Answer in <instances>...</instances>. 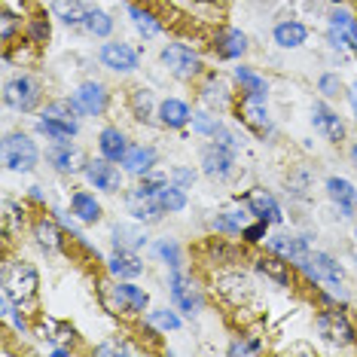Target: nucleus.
<instances>
[{
    "instance_id": "1",
    "label": "nucleus",
    "mask_w": 357,
    "mask_h": 357,
    "mask_svg": "<svg viewBox=\"0 0 357 357\" xmlns=\"http://www.w3.org/2000/svg\"><path fill=\"white\" fill-rule=\"evenodd\" d=\"M98 299L104 305V312L110 314H141L147 308V294L135 284H110L104 281L98 287Z\"/></svg>"
},
{
    "instance_id": "2",
    "label": "nucleus",
    "mask_w": 357,
    "mask_h": 357,
    "mask_svg": "<svg viewBox=\"0 0 357 357\" xmlns=\"http://www.w3.org/2000/svg\"><path fill=\"white\" fill-rule=\"evenodd\" d=\"M37 287H40V275L31 263H15L10 272L3 275V294L13 299L15 305H28L37 299Z\"/></svg>"
},
{
    "instance_id": "3",
    "label": "nucleus",
    "mask_w": 357,
    "mask_h": 357,
    "mask_svg": "<svg viewBox=\"0 0 357 357\" xmlns=\"http://www.w3.org/2000/svg\"><path fill=\"white\" fill-rule=\"evenodd\" d=\"M0 153H3V165L10 168V172H34L37 162H40L37 144L31 141L28 135H22V132H10V135H6Z\"/></svg>"
},
{
    "instance_id": "4",
    "label": "nucleus",
    "mask_w": 357,
    "mask_h": 357,
    "mask_svg": "<svg viewBox=\"0 0 357 357\" xmlns=\"http://www.w3.org/2000/svg\"><path fill=\"white\" fill-rule=\"evenodd\" d=\"M40 98H43V89H40V83L34 77L22 74V77H15L3 86V101L19 113H31L40 104Z\"/></svg>"
},
{
    "instance_id": "5",
    "label": "nucleus",
    "mask_w": 357,
    "mask_h": 357,
    "mask_svg": "<svg viewBox=\"0 0 357 357\" xmlns=\"http://www.w3.org/2000/svg\"><path fill=\"white\" fill-rule=\"evenodd\" d=\"M162 64L168 68V74L177 79H196L202 74V59L192 50H186L183 43H172L162 50Z\"/></svg>"
},
{
    "instance_id": "6",
    "label": "nucleus",
    "mask_w": 357,
    "mask_h": 357,
    "mask_svg": "<svg viewBox=\"0 0 357 357\" xmlns=\"http://www.w3.org/2000/svg\"><path fill=\"white\" fill-rule=\"evenodd\" d=\"M318 330H321V336L333 345H354L357 342V333L351 327V321H348V314L336 312V308L318 314Z\"/></svg>"
},
{
    "instance_id": "7",
    "label": "nucleus",
    "mask_w": 357,
    "mask_h": 357,
    "mask_svg": "<svg viewBox=\"0 0 357 357\" xmlns=\"http://www.w3.org/2000/svg\"><path fill=\"white\" fill-rule=\"evenodd\" d=\"M46 159H50V165L55 168L59 174H79L86 172V153L74 147L70 141H55L50 150H46Z\"/></svg>"
},
{
    "instance_id": "8",
    "label": "nucleus",
    "mask_w": 357,
    "mask_h": 357,
    "mask_svg": "<svg viewBox=\"0 0 357 357\" xmlns=\"http://www.w3.org/2000/svg\"><path fill=\"white\" fill-rule=\"evenodd\" d=\"M126 205H128V214H132L135 220H141V223H156V220H162V214H165V208L159 205L156 192L144 190L141 183H137L135 190L126 196Z\"/></svg>"
},
{
    "instance_id": "9",
    "label": "nucleus",
    "mask_w": 357,
    "mask_h": 357,
    "mask_svg": "<svg viewBox=\"0 0 357 357\" xmlns=\"http://www.w3.org/2000/svg\"><path fill=\"white\" fill-rule=\"evenodd\" d=\"M86 181L95 186V190H104V192H119L123 190V174H119V168L113 165L110 159H89L86 162Z\"/></svg>"
},
{
    "instance_id": "10",
    "label": "nucleus",
    "mask_w": 357,
    "mask_h": 357,
    "mask_svg": "<svg viewBox=\"0 0 357 357\" xmlns=\"http://www.w3.org/2000/svg\"><path fill=\"white\" fill-rule=\"evenodd\" d=\"M330 43L339 52L342 50L357 52V19L348 10H336L330 15Z\"/></svg>"
},
{
    "instance_id": "11",
    "label": "nucleus",
    "mask_w": 357,
    "mask_h": 357,
    "mask_svg": "<svg viewBox=\"0 0 357 357\" xmlns=\"http://www.w3.org/2000/svg\"><path fill=\"white\" fill-rule=\"evenodd\" d=\"M238 119L245 123L248 128H254L257 135H269V110H266V98H259V95H250L245 92V98L238 104Z\"/></svg>"
},
{
    "instance_id": "12",
    "label": "nucleus",
    "mask_w": 357,
    "mask_h": 357,
    "mask_svg": "<svg viewBox=\"0 0 357 357\" xmlns=\"http://www.w3.org/2000/svg\"><path fill=\"white\" fill-rule=\"evenodd\" d=\"M232 165H235V150L223 147L220 141L208 144V147L202 150V168H205V174H211V177H226V174L232 172Z\"/></svg>"
},
{
    "instance_id": "13",
    "label": "nucleus",
    "mask_w": 357,
    "mask_h": 357,
    "mask_svg": "<svg viewBox=\"0 0 357 357\" xmlns=\"http://www.w3.org/2000/svg\"><path fill=\"white\" fill-rule=\"evenodd\" d=\"M172 296H174V303L181 312L186 314H196L199 308H202V296H199V290H196V284H192L181 269H174L172 272Z\"/></svg>"
},
{
    "instance_id": "14",
    "label": "nucleus",
    "mask_w": 357,
    "mask_h": 357,
    "mask_svg": "<svg viewBox=\"0 0 357 357\" xmlns=\"http://www.w3.org/2000/svg\"><path fill=\"white\" fill-rule=\"evenodd\" d=\"M245 205L248 211L257 217V220H266V223H281L284 220V214H281V208H278V202H275L272 192H266V190H250L248 196H245Z\"/></svg>"
},
{
    "instance_id": "15",
    "label": "nucleus",
    "mask_w": 357,
    "mask_h": 357,
    "mask_svg": "<svg viewBox=\"0 0 357 357\" xmlns=\"http://www.w3.org/2000/svg\"><path fill=\"white\" fill-rule=\"evenodd\" d=\"M101 61H104V68L116 70V74H132L137 68V52L128 43H104Z\"/></svg>"
},
{
    "instance_id": "16",
    "label": "nucleus",
    "mask_w": 357,
    "mask_h": 357,
    "mask_svg": "<svg viewBox=\"0 0 357 357\" xmlns=\"http://www.w3.org/2000/svg\"><path fill=\"white\" fill-rule=\"evenodd\" d=\"M217 294L223 299H229L232 305H241L250 299V294H254V284H250L248 275L229 272V275H220V278H217Z\"/></svg>"
},
{
    "instance_id": "17",
    "label": "nucleus",
    "mask_w": 357,
    "mask_h": 357,
    "mask_svg": "<svg viewBox=\"0 0 357 357\" xmlns=\"http://www.w3.org/2000/svg\"><path fill=\"white\" fill-rule=\"evenodd\" d=\"M303 269L312 275L314 281H324V284H342V266H339L330 254H312Z\"/></svg>"
},
{
    "instance_id": "18",
    "label": "nucleus",
    "mask_w": 357,
    "mask_h": 357,
    "mask_svg": "<svg viewBox=\"0 0 357 357\" xmlns=\"http://www.w3.org/2000/svg\"><path fill=\"white\" fill-rule=\"evenodd\" d=\"M77 107L86 113V116H101L104 107H107V92H104L101 83H83L74 95Z\"/></svg>"
},
{
    "instance_id": "19",
    "label": "nucleus",
    "mask_w": 357,
    "mask_h": 357,
    "mask_svg": "<svg viewBox=\"0 0 357 357\" xmlns=\"http://www.w3.org/2000/svg\"><path fill=\"white\" fill-rule=\"evenodd\" d=\"M312 123L314 128L327 137V141H342L345 137V126H342V119H339V113H333L327 104H314L312 107Z\"/></svg>"
},
{
    "instance_id": "20",
    "label": "nucleus",
    "mask_w": 357,
    "mask_h": 357,
    "mask_svg": "<svg viewBox=\"0 0 357 357\" xmlns=\"http://www.w3.org/2000/svg\"><path fill=\"white\" fill-rule=\"evenodd\" d=\"M77 113H83L77 107V101H68V98H59V101H52V104H46V110H43V119H52V123H59L64 126L68 132H79V119H77Z\"/></svg>"
},
{
    "instance_id": "21",
    "label": "nucleus",
    "mask_w": 357,
    "mask_h": 357,
    "mask_svg": "<svg viewBox=\"0 0 357 357\" xmlns=\"http://www.w3.org/2000/svg\"><path fill=\"white\" fill-rule=\"evenodd\" d=\"M327 196L336 202L339 211H342L345 217H354V211H357V190H354V183L342 181V177H330V181H327Z\"/></svg>"
},
{
    "instance_id": "22",
    "label": "nucleus",
    "mask_w": 357,
    "mask_h": 357,
    "mask_svg": "<svg viewBox=\"0 0 357 357\" xmlns=\"http://www.w3.org/2000/svg\"><path fill=\"white\" fill-rule=\"evenodd\" d=\"M269 248L275 250L278 257H284L287 263H296V266H305L308 263V245L303 238H287V235H275V238L269 241Z\"/></svg>"
},
{
    "instance_id": "23",
    "label": "nucleus",
    "mask_w": 357,
    "mask_h": 357,
    "mask_svg": "<svg viewBox=\"0 0 357 357\" xmlns=\"http://www.w3.org/2000/svg\"><path fill=\"white\" fill-rule=\"evenodd\" d=\"M123 165H126L128 174L144 177L147 172H153V168H156V150H153V147H144V144H135V147H128Z\"/></svg>"
},
{
    "instance_id": "24",
    "label": "nucleus",
    "mask_w": 357,
    "mask_h": 357,
    "mask_svg": "<svg viewBox=\"0 0 357 357\" xmlns=\"http://www.w3.org/2000/svg\"><path fill=\"white\" fill-rule=\"evenodd\" d=\"M98 147H101V156L110 159V162H123L126 153H128V141L126 135L119 132L116 126H107L104 132L98 135Z\"/></svg>"
},
{
    "instance_id": "25",
    "label": "nucleus",
    "mask_w": 357,
    "mask_h": 357,
    "mask_svg": "<svg viewBox=\"0 0 357 357\" xmlns=\"http://www.w3.org/2000/svg\"><path fill=\"white\" fill-rule=\"evenodd\" d=\"M107 269L113 278H137L144 272V263L135 250H116L110 259H107Z\"/></svg>"
},
{
    "instance_id": "26",
    "label": "nucleus",
    "mask_w": 357,
    "mask_h": 357,
    "mask_svg": "<svg viewBox=\"0 0 357 357\" xmlns=\"http://www.w3.org/2000/svg\"><path fill=\"white\" fill-rule=\"evenodd\" d=\"M192 119V110L186 101H177V98H168L159 104V123L168 126V128H183L186 123Z\"/></svg>"
},
{
    "instance_id": "27",
    "label": "nucleus",
    "mask_w": 357,
    "mask_h": 357,
    "mask_svg": "<svg viewBox=\"0 0 357 357\" xmlns=\"http://www.w3.org/2000/svg\"><path fill=\"white\" fill-rule=\"evenodd\" d=\"M214 46H217V52H220L223 59H238V55L248 52V37L241 34L238 28H223L220 34H217Z\"/></svg>"
},
{
    "instance_id": "28",
    "label": "nucleus",
    "mask_w": 357,
    "mask_h": 357,
    "mask_svg": "<svg viewBox=\"0 0 357 357\" xmlns=\"http://www.w3.org/2000/svg\"><path fill=\"white\" fill-rule=\"evenodd\" d=\"M52 13L64 25H86V15L92 13V6L86 0H52Z\"/></svg>"
},
{
    "instance_id": "29",
    "label": "nucleus",
    "mask_w": 357,
    "mask_h": 357,
    "mask_svg": "<svg viewBox=\"0 0 357 357\" xmlns=\"http://www.w3.org/2000/svg\"><path fill=\"white\" fill-rule=\"evenodd\" d=\"M257 269L266 275V278H272L275 284H281V287H287L290 284V269H287V259L278 257V254H263L257 259Z\"/></svg>"
},
{
    "instance_id": "30",
    "label": "nucleus",
    "mask_w": 357,
    "mask_h": 357,
    "mask_svg": "<svg viewBox=\"0 0 357 357\" xmlns=\"http://www.w3.org/2000/svg\"><path fill=\"white\" fill-rule=\"evenodd\" d=\"M308 37V31L303 22H281V25H275V43L281 46V50H296V46H303Z\"/></svg>"
},
{
    "instance_id": "31",
    "label": "nucleus",
    "mask_w": 357,
    "mask_h": 357,
    "mask_svg": "<svg viewBox=\"0 0 357 357\" xmlns=\"http://www.w3.org/2000/svg\"><path fill=\"white\" fill-rule=\"evenodd\" d=\"M70 211L77 214V220L83 223H98L101 220V205L95 202L92 192H74V199H70Z\"/></svg>"
},
{
    "instance_id": "32",
    "label": "nucleus",
    "mask_w": 357,
    "mask_h": 357,
    "mask_svg": "<svg viewBox=\"0 0 357 357\" xmlns=\"http://www.w3.org/2000/svg\"><path fill=\"white\" fill-rule=\"evenodd\" d=\"M156 199H159V205L165 208V214H177V211L186 208V192H183V186H177V183H162L156 190Z\"/></svg>"
},
{
    "instance_id": "33",
    "label": "nucleus",
    "mask_w": 357,
    "mask_h": 357,
    "mask_svg": "<svg viewBox=\"0 0 357 357\" xmlns=\"http://www.w3.org/2000/svg\"><path fill=\"white\" fill-rule=\"evenodd\" d=\"M147 241V232L137 229V226H113V245L116 250H137Z\"/></svg>"
},
{
    "instance_id": "34",
    "label": "nucleus",
    "mask_w": 357,
    "mask_h": 357,
    "mask_svg": "<svg viewBox=\"0 0 357 357\" xmlns=\"http://www.w3.org/2000/svg\"><path fill=\"white\" fill-rule=\"evenodd\" d=\"M34 235H37V245L43 250H59L61 248V232L52 220H37Z\"/></svg>"
},
{
    "instance_id": "35",
    "label": "nucleus",
    "mask_w": 357,
    "mask_h": 357,
    "mask_svg": "<svg viewBox=\"0 0 357 357\" xmlns=\"http://www.w3.org/2000/svg\"><path fill=\"white\" fill-rule=\"evenodd\" d=\"M128 13H132V22H135V28L144 34V40H153V37H156L159 31H162V25L156 22V15H153L150 10H141V6H132V10H128Z\"/></svg>"
},
{
    "instance_id": "36",
    "label": "nucleus",
    "mask_w": 357,
    "mask_h": 357,
    "mask_svg": "<svg viewBox=\"0 0 357 357\" xmlns=\"http://www.w3.org/2000/svg\"><path fill=\"white\" fill-rule=\"evenodd\" d=\"M235 79H238V83L245 86V92H250V95H259V98L269 95V83H266L263 77H257L250 68H238L235 70Z\"/></svg>"
},
{
    "instance_id": "37",
    "label": "nucleus",
    "mask_w": 357,
    "mask_h": 357,
    "mask_svg": "<svg viewBox=\"0 0 357 357\" xmlns=\"http://www.w3.org/2000/svg\"><path fill=\"white\" fill-rule=\"evenodd\" d=\"M86 31L89 34H95V37H107L113 31V19L104 10H92L86 15Z\"/></svg>"
},
{
    "instance_id": "38",
    "label": "nucleus",
    "mask_w": 357,
    "mask_h": 357,
    "mask_svg": "<svg viewBox=\"0 0 357 357\" xmlns=\"http://www.w3.org/2000/svg\"><path fill=\"white\" fill-rule=\"evenodd\" d=\"M214 226L220 232H229V235H235V232H241L248 226V217L245 214H238V211H226V214H220L214 220Z\"/></svg>"
},
{
    "instance_id": "39",
    "label": "nucleus",
    "mask_w": 357,
    "mask_h": 357,
    "mask_svg": "<svg viewBox=\"0 0 357 357\" xmlns=\"http://www.w3.org/2000/svg\"><path fill=\"white\" fill-rule=\"evenodd\" d=\"M132 110L137 119H147L153 113V95L147 92V89H135L132 92Z\"/></svg>"
},
{
    "instance_id": "40",
    "label": "nucleus",
    "mask_w": 357,
    "mask_h": 357,
    "mask_svg": "<svg viewBox=\"0 0 357 357\" xmlns=\"http://www.w3.org/2000/svg\"><path fill=\"white\" fill-rule=\"evenodd\" d=\"M150 327L156 330H177L181 327V318H177L174 312H168V308H159V312H150Z\"/></svg>"
},
{
    "instance_id": "41",
    "label": "nucleus",
    "mask_w": 357,
    "mask_h": 357,
    "mask_svg": "<svg viewBox=\"0 0 357 357\" xmlns=\"http://www.w3.org/2000/svg\"><path fill=\"white\" fill-rule=\"evenodd\" d=\"M202 101H205L211 110H223L226 101H229V95H226V89H223L220 83H217V89H214V86H205V89H202Z\"/></svg>"
},
{
    "instance_id": "42",
    "label": "nucleus",
    "mask_w": 357,
    "mask_h": 357,
    "mask_svg": "<svg viewBox=\"0 0 357 357\" xmlns=\"http://www.w3.org/2000/svg\"><path fill=\"white\" fill-rule=\"evenodd\" d=\"M192 128L202 135H211L217 137V132H220V123H217V116H211V113H192Z\"/></svg>"
},
{
    "instance_id": "43",
    "label": "nucleus",
    "mask_w": 357,
    "mask_h": 357,
    "mask_svg": "<svg viewBox=\"0 0 357 357\" xmlns=\"http://www.w3.org/2000/svg\"><path fill=\"white\" fill-rule=\"evenodd\" d=\"M156 254L165 259V263L172 266V269H181L183 259H181V248H177L174 241H168V238H165V241H159V245H156Z\"/></svg>"
},
{
    "instance_id": "44",
    "label": "nucleus",
    "mask_w": 357,
    "mask_h": 357,
    "mask_svg": "<svg viewBox=\"0 0 357 357\" xmlns=\"http://www.w3.org/2000/svg\"><path fill=\"white\" fill-rule=\"evenodd\" d=\"M37 128H40L43 135H50L52 141H70V137H74V132H68V128L59 126V123H52V119H40Z\"/></svg>"
},
{
    "instance_id": "45",
    "label": "nucleus",
    "mask_w": 357,
    "mask_h": 357,
    "mask_svg": "<svg viewBox=\"0 0 357 357\" xmlns=\"http://www.w3.org/2000/svg\"><path fill=\"white\" fill-rule=\"evenodd\" d=\"M318 89L324 95H327V98H336L339 92H342V79H339L336 74H324L321 79H318Z\"/></svg>"
},
{
    "instance_id": "46",
    "label": "nucleus",
    "mask_w": 357,
    "mask_h": 357,
    "mask_svg": "<svg viewBox=\"0 0 357 357\" xmlns=\"http://www.w3.org/2000/svg\"><path fill=\"white\" fill-rule=\"evenodd\" d=\"M266 220H259V223H254V226H245V229H241V235H245V241L248 245H259V241L266 238Z\"/></svg>"
},
{
    "instance_id": "47",
    "label": "nucleus",
    "mask_w": 357,
    "mask_h": 357,
    "mask_svg": "<svg viewBox=\"0 0 357 357\" xmlns=\"http://www.w3.org/2000/svg\"><path fill=\"white\" fill-rule=\"evenodd\" d=\"M172 181L177 183V186H192V181H196V174L190 172V168H172Z\"/></svg>"
},
{
    "instance_id": "48",
    "label": "nucleus",
    "mask_w": 357,
    "mask_h": 357,
    "mask_svg": "<svg viewBox=\"0 0 357 357\" xmlns=\"http://www.w3.org/2000/svg\"><path fill=\"white\" fill-rule=\"evenodd\" d=\"M13 31H15V15H13L10 10H3V15H0V34H3L6 43H10Z\"/></svg>"
},
{
    "instance_id": "49",
    "label": "nucleus",
    "mask_w": 357,
    "mask_h": 357,
    "mask_svg": "<svg viewBox=\"0 0 357 357\" xmlns=\"http://www.w3.org/2000/svg\"><path fill=\"white\" fill-rule=\"evenodd\" d=\"M250 351H259V342L257 339H250V342H235L229 348V354H250Z\"/></svg>"
},
{
    "instance_id": "50",
    "label": "nucleus",
    "mask_w": 357,
    "mask_h": 357,
    "mask_svg": "<svg viewBox=\"0 0 357 357\" xmlns=\"http://www.w3.org/2000/svg\"><path fill=\"white\" fill-rule=\"evenodd\" d=\"M348 101H351V110H354V119H357V83L351 86V92H348Z\"/></svg>"
},
{
    "instance_id": "51",
    "label": "nucleus",
    "mask_w": 357,
    "mask_h": 357,
    "mask_svg": "<svg viewBox=\"0 0 357 357\" xmlns=\"http://www.w3.org/2000/svg\"><path fill=\"white\" fill-rule=\"evenodd\" d=\"M351 162H354V168H357V144L351 147Z\"/></svg>"
},
{
    "instance_id": "52",
    "label": "nucleus",
    "mask_w": 357,
    "mask_h": 357,
    "mask_svg": "<svg viewBox=\"0 0 357 357\" xmlns=\"http://www.w3.org/2000/svg\"><path fill=\"white\" fill-rule=\"evenodd\" d=\"M208 3H223V0H208Z\"/></svg>"
}]
</instances>
